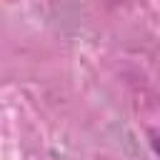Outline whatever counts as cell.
<instances>
[{"label": "cell", "instance_id": "obj_1", "mask_svg": "<svg viewBox=\"0 0 160 160\" xmlns=\"http://www.w3.org/2000/svg\"><path fill=\"white\" fill-rule=\"evenodd\" d=\"M155 150H158V155H160V138L155 140Z\"/></svg>", "mask_w": 160, "mask_h": 160}]
</instances>
